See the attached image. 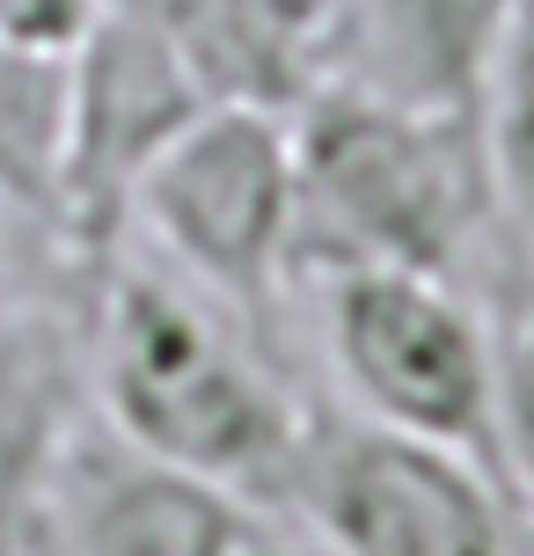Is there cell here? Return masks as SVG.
Segmentation results:
<instances>
[{"mask_svg":"<svg viewBox=\"0 0 534 556\" xmlns=\"http://www.w3.org/2000/svg\"><path fill=\"white\" fill-rule=\"evenodd\" d=\"M88 366L103 417L147 454L234 491L285 505L308 446V410L256 352V323L213 301L183 271L111 264L96 271Z\"/></svg>","mask_w":534,"mask_h":556,"instance_id":"6da1fadb","label":"cell"},{"mask_svg":"<svg viewBox=\"0 0 534 556\" xmlns=\"http://www.w3.org/2000/svg\"><path fill=\"white\" fill-rule=\"evenodd\" d=\"M491 220L483 125L424 117L366 81H330L293 111V264L352 271H461L469 235Z\"/></svg>","mask_w":534,"mask_h":556,"instance_id":"7a4b0ae2","label":"cell"},{"mask_svg":"<svg viewBox=\"0 0 534 556\" xmlns=\"http://www.w3.org/2000/svg\"><path fill=\"white\" fill-rule=\"evenodd\" d=\"M322 352L352 417L454 446L506 483L498 454V323L440 271H322ZM512 491V483H506Z\"/></svg>","mask_w":534,"mask_h":556,"instance_id":"3957f363","label":"cell"},{"mask_svg":"<svg viewBox=\"0 0 534 556\" xmlns=\"http://www.w3.org/2000/svg\"><path fill=\"white\" fill-rule=\"evenodd\" d=\"M125 220H140L169 271L234 315H264L293 271V117L205 103L132 176Z\"/></svg>","mask_w":534,"mask_h":556,"instance_id":"277c9868","label":"cell"},{"mask_svg":"<svg viewBox=\"0 0 534 556\" xmlns=\"http://www.w3.org/2000/svg\"><path fill=\"white\" fill-rule=\"evenodd\" d=\"M285 505L330 556H520L498 476L373 417H308Z\"/></svg>","mask_w":534,"mask_h":556,"instance_id":"5b68a950","label":"cell"},{"mask_svg":"<svg viewBox=\"0 0 534 556\" xmlns=\"http://www.w3.org/2000/svg\"><path fill=\"white\" fill-rule=\"evenodd\" d=\"M250 505L147 454L111 417L52 440L0 556H250Z\"/></svg>","mask_w":534,"mask_h":556,"instance_id":"8992f818","label":"cell"},{"mask_svg":"<svg viewBox=\"0 0 534 556\" xmlns=\"http://www.w3.org/2000/svg\"><path fill=\"white\" fill-rule=\"evenodd\" d=\"M66 168H59V213L81 235L88 264H103L125 220L132 176L154 147L205 111V88L183 66L169 23L154 0H103L88 37L66 52Z\"/></svg>","mask_w":534,"mask_h":556,"instance_id":"52a82bcc","label":"cell"},{"mask_svg":"<svg viewBox=\"0 0 534 556\" xmlns=\"http://www.w3.org/2000/svg\"><path fill=\"white\" fill-rule=\"evenodd\" d=\"M205 103L301 111L338 81L330 59L344 45V0H154Z\"/></svg>","mask_w":534,"mask_h":556,"instance_id":"ba28073f","label":"cell"},{"mask_svg":"<svg viewBox=\"0 0 534 556\" xmlns=\"http://www.w3.org/2000/svg\"><path fill=\"white\" fill-rule=\"evenodd\" d=\"M366 88L454 125H483V103L520 45V0H366Z\"/></svg>","mask_w":534,"mask_h":556,"instance_id":"9c48e42d","label":"cell"},{"mask_svg":"<svg viewBox=\"0 0 534 556\" xmlns=\"http://www.w3.org/2000/svg\"><path fill=\"white\" fill-rule=\"evenodd\" d=\"M66 52H37L0 37V205L59 213V168H66Z\"/></svg>","mask_w":534,"mask_h":556,"instance_id":"30bf717a","label":"cell"},{"mask_svg":"<svg viewBox=\"0 0 534 556\" xmlns=\"http://www.w3.org/2000/svg\"><path fill=\"white\" fill-rule=\"evenodd\" d=\"M483 184H491V220L506 227L512 256L534 271V66L520 59V45L483 103Z\"/></svg>","mask_w":534,"mask_h":556,"instance_id":"8fae6325","label":"cell"},{"mask_svg":"<svg viewBox=\"0 0 534 556\" xmlns=\"http://www.w3.org/2000/svg\"><path fill=\"white\" fill-rule=\"evenodd\" d=\"M498 454L512 498L534 505V301H512L498 323Z\"/></svg>","mask_w":534,"mask_h":556,"instance_id":"7c38bea8","label":"cell"},{"mask_svg":"<svg viewBox=\"0 0 534 556\" xmlns=\"http://www.w3.org/2000/svg\"><path fill=\"white\" fill-rule=\"evenodd\" d=\"M103 0H0V37L37 45V52H74Z\"/></svg>","mask_w":534,"mask_h":556,"instance_id":"4fadbf2b","label":"cell"},{"mask_svg":"<svg viewBox=\"0 0 534 556\" xmlns=\"http://www.w3.org/2000/svg\"><path fill=\"white\" fill-rule=\"evenodd\" d=\"M520 59L534 66V0H520Z\"/></svg>","mask_w":534,"mask_h":556,"instance_id":"5bb4252c","label":"cell"},{"mask_svg":"<svg viewBox=\"0 0 534 556\" xmlns=\"http://www.w3.org/2000/svg\"><path fill=\"white\" fill-rule=\"evenodd\" d=\"M0 315H8V242H0Z\"/></svg>","mask_w":534,"mask_h":556,"instance_id":"9a60e30c","label":"cell"},{"mask_svg":"<svg viewBox=\"0 0 534 556\" xmlns=\"http://www.w3.org/2000/svg\"><path fill=\"white\" fill-rule=\"evenodd\" d=\"M250 556H293V549H271V542H250Z\"/></svg>","mask_w":534,"mask_h":556,"instance_id":"2e32d148","label":"cell"}]
</instances>
